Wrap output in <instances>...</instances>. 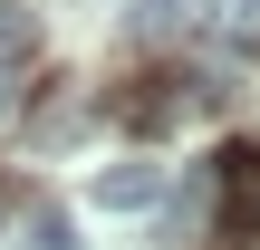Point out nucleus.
Masks as SVG:
<instances>
[{"label":"nucleus","instance_id":"4","mask_svg":"<svg viewBox=\"0 0 260 250\" xmlns=\"http://www.w3.org/2000/svg\"><path fill=\"white\" fill-rule=\"evenodd\" d=\"M19 77H29V19L0 10V116L19 106Z\"/></svg>","mask_w":260,"mask_h":250},{"label":"nucleus","instance_id":"5","mask_svg":"<svg viewBox=\"0 0 260 250\" xmlns=\"http://www.w3.org/2000/svg\"><path fill=\"white\" fill-rule=\"evenodd\" d=\"M29 250H68V222H58V212H48V222H39V231H29Z\"/></svg>","mask_w":260,"mask_h":250},{"label":"nucleus","instance_id":"3","mask_svg":"<svg viewBox=\"0 0 260 250\" xmlns=\"http://www.w3.org/2000/svg\"><path fill=\"white\" fill-rule=\"evenodd\" d=\"M125 29H135V39H193V29H203V0H135Z\"/></svg>","mask_w":260,"mask_h":250},{"label":"nucleus","instance_id":"6","mask_svg":"<svg viewBox=\"0 0 260 250\" xmlns=\"http://www.w3.org/2000/svg\"><path fill=\"white\" fill-rule=\"evenodd\" d=\"M0 212H10V193H0Z\"/></svg>","mask_w":260,"mask_h":250},{"label":"nucleus","instance_id":"1","mask_svg":"<svg viewBox=\"0 0 260 250\" xmlns=\"http://www.w3.org/2000/svg\"><path fill=\"white\" fill-rule=\"evenodd\" d=\"M222 212L232 231H260V154H222Z\"/></svg>","mask_w":260,"mask_h":250},{"label":"nucleus","instance_id":"2","mask_svg":"<svg viewBox=\"0 0 260 250\" xmlns=\"http://www.w3.org/2000/svg\"><path fill=\"white\" fill-rule=\"evenodd\" d=\"M164 193V164H116V173H96V202L106 212H145Z\"/></svg>","mask_w":260,"mask_h":250}]
</instances>
